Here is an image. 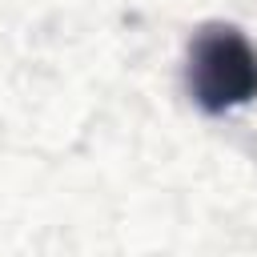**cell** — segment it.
<instances>
[{
    "label": "cell",
    "mask_w": 257,
    "mask_h": 257,
    "mask_svg": "<svg viewBox=\"0 0 257 257\" xmlns=\"http://www.w3.org/2000/svg\"><path fill=\"white\" fill-rule=\"evenodd\" d=\"M189 96L205 112H229L257 96V48L233 24H205L189 44Z\"/></svg>",
    "instance_id": "6da1fadb"
}]
</instances>
